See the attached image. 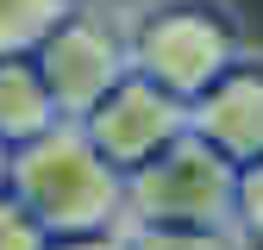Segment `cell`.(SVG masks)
Returning a JSON list of instances; mask_svg holds the SVG:
<instances>
[{
	"label": "cell",
	"instance_id": "6da1fadb",
	"mask_svg": "<svg viewBox=\"0 0 263 250\" xmlns=\"http://www.w3.org/2000/svg\"><path fill=\"white\" fill-rule=\"evenodd\" d=\"M7 194L44 225V238H94L125 225V175L88 144L76 119H57L13 150Z\"/></svg>",
	"mask_w": 263,
	"mask_h": 250
},
{
	"label": "cell",
	"instance_id": "7a4b0ae2",
	"mask_svg": "<svg viewBox=\"0 0 263 250\" xmlns=\"http://www.w3.org/2000/svg\"><path fill=\"white\" fill-rule=\"evenodd\" d=\"M125 56H132V75L157 81L163 94H176L188 107L194 94H207L238 62V25L213 0H170L132 25Z\"/></svg>",
	"mask_w": 263,
	"mask_h": 250
},
{
	"label": "cell",
	"instance_id": "3957f363",
	"mask_svg": "<svg viewBox=\"0 0 263 250\" xmlns=\"http://www.w3.org/2000/svg\"><path fill=\"white\" fill-rule=\"evenodd\" d=\"M232 181H238V169L213 144L182 132L170 150H157L144 169L125 175V225L232 232Z\"/></svg>",
	"mask_w": 263,
	"mask_h": 250
},
{
	"label": "cell",
	"instance_id": "277c9868",
	"mask_svg": "<svg viewBox=\"0 0 263 250\" xmlns=\"http://www.w3.org/2000/svg\"><path fill=\"white\" fill-rule=\"evenodd\" d=\"M31 69H38L57 119H88L94 107L107 100V88H119L132 75V56H125V38H119L107 19L63 13L44 38H38Z\"/></svg>",
	"mask_w": 263,
	"mask_h": 250
},
{
	"label": "cell",
	"instance_id": "5b68a950",
	"mask_svg": "<svg viewBox=\"0 0 263 250\" xmlns=\"http://www.w3.org/2000/svg\"><path fill=\"white\" fill-rule=\"evenodd\" d=\"M76 125L88 132V144L101 150L119 175H132V169H144L157 150H170L188 132V107L176 100V94H163L157 81L125 75L119 88H107V100L88 119H76Z\"/></svg>",
	"mask_w": 263,
	"mask_h": 250
},
{
	"label": "cell",
	"instance_id": "8992f818",
	"mask_svg": "<svg viewBox=\"0 0 263 250\" xmlns=\"http://www.w3.org/2000/svg\"><path fill=\"white\" fill-rule=\"evenodd\" d=\"M188 132L213 144L232 169L263 156V69L257 62H232L207 94L188 100Z\"/></svg>",
	"mask_w": 263,
	"mask_h": 250
},
{
	"label": "cell",
	"instance_id": "52a82bcc",
	"mask_svg": "<svg viewBox=\"0 0 263 250\" xmlns=\"http://www.w3.org/2000/svg\"><path fill=\"white\" fill-rule=\"evenodd\" d=\"M50 125H57V107H50L38 69H31V56H0V144L19 150Z\"/></svg>",
	"mask_w": 263,
	"mask_h": 250
},
{
	"label": "cell",
	"instance_id": "ba28073f",
	"mask_svg": "<svg viewBox=\"0 0 263 250\" xmlns=\"http://www.w3.org/2000/svg\"><path fill=\"white\" fill-rule=\"evenodd\" d=\"M63 13H76V0H0V56H31Z\"/></svg>",
	"mask_w": 263,
	"mask_h": 250
},
{
	"label": "cell",
	"instance_id": "9c48e42d",
	"mask_svg": "<svg viewBox=\"0 0 263 250\" xmlns=\"http://www.w3.org/2000/svg\"><path fill=\"white\" fill-rule=\"evenodd\" d=\"M125 250H245L232 232H201V225H119Z\"/></svg>",
	"mask_w": 263,
	"mask_h": 250
},
{
	"label": "cell",
	"instance_id": "30bf717a",
	"mask_svg": "<svg viewBox=\"0 0 263 250\" xmlns=\"http://www.w3.org/2000/svg\"><path fill=\"white\" fill-rule=\"evenodd\" d=\"M232 238L263 250V156L245 163L238 181H232Z\"/></svg>",
	"mask_w": 263,
	"mask_h": 250
},
{
	"label": "cell",
	"instance_id": "8fae6325",
	"mask_svg": "<svg viewBox=\"0 0 263 250\" xmlns=\"http://www.w3.org/2000/svg\"><path fill=\"white\" fill-rule=\"evenodd\" d=\"M0 250H50L44 225H38L13 194H0Z\"/></svg>",
	"mask_w": 263,
	"mask_h": 250
},
{
	"label": "cell",
	"instance_id": "7c38bea8",
	"mask_svg": "<svg viewBox=\"0 0 263 250\" xmlns=\"http://www.w3.org/2000/svg\"><path fill=\"white\" fill-rule=\"evenodd\" d=\"M50 250H125L119 232H94V238H50Z\"/></svg>",
	"mask_w": 263,
	"mask_h": 250
},
{
	"label": "cell",
	"instance_id": "4fadbf2b",
	"mask_svg": "<svg viewBox=\"0 0 263 250\" xmlns=\"http://www.w3.org/2000/svg\"><path fill=\"white\" fill-rule=\"evenodd\" d=\"M7 169H13V150L0 144V194H7Z\"/></svg>",
	"mask_w": 263,
	"mask_h": 250
}]
</instances>
